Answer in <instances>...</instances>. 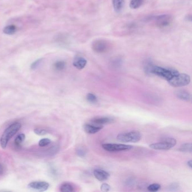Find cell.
Segmentation results:
<instances>
[{"instance_id":"obj_1","label":"cell","mask_w":192,"mask_h":192,"mask_svg":"<svg viewBox=\"0 0 192 192\" xmlns=\"http://www.w3.org/2000/svg\"><path fill=\"white\" fill-rule=\"evenodd\" d=\"M146 70L148 73L156 75L166 79L167 81L179 73L177 70L174 68H164L151 64L148 65L146 67Z\"/></svg>"},{"instance_id":"obj_2","label":"cell","mask_w":192,"mask_h":192,"mask_svg":"<svg viewBox=\"0 0 192 192\" xmlns=\"http://www.w3.org/2000/svg\"><path fill=\"white\" fill-rule=\"evenodd\" d=\"M21 127L22 125L20 123L15 122L9 126L4 131L0 139V145L2 148H6L9 140L21 129Z\"/></svg>"},{"instance_id":"obj_3","label":"cell","mask_w":192,"mask_h":192,"mask_svg":"<svg viewBox=\"0 0 192 192\" xmlns=\"http://www.w3.org/2000/svg\"><path fill=\"white\" fill-rule=\"evenodd\" d=\"M142 138V135L137 131H132L120 133L117 136V139L122 143H137Z\"/></svg>"},{"instance_id":"obj_4","label":"cell","mask_w":192,"mask_h":192,"mask_svg":"<svg viewBox=\"0 0 192 192\" xmlns=\"http://www.w3.org/2000/svg\"><path fill=\"white\" fill-rule=\"evenodd\" d=\"M177 144L176 140L172 137H167L162 140L160 142L151 144L149 147L152 149L157 151H166L169 150Z\"/></svg>"},{"instance_id":"obj_5","label":"cell","mask_w":192,"mask_h":192,"mask_svg":"<svg viewBox=\"0 0 192 192\" xmlns=\"http://www.w3.org/2000/svg\"><path fill=\"white\" fill-rule=\"evenodd\" d=\"M170 85L172 87H180L187 86L190 82V76L185 73H179L168 81Z\"/></svg>"},{"instance_id":"obj_6","label":"cell","mask_w":192,"mask_h":192,"mask_svg":"<svg viewBox=\"0 0 192 192\" xmlns=\"http://www.w3.org/2000/svg\"><path fill=\"white\" fill-rule=\"evenodd\" d=\"M102 148L107 151L114 152L130 150L132 148V146L123 144H104L102 145Z\"/></svg>"},{"instance_id":"obj_7","label":"cell","mask_w":192,"mask_h":192,"mask_svg":"<svg viewBox=\"0 0 192 192\" xmlns=\"http://www.w3.org/2000/svg\"><path fill=\"white\" fill-rule=\"evenodd\" d=\"M157 26L161 28H165L170 26L172 22L171 16L170 15H162L154 19Z\"/></svg>"},{"instance_id":"obj_8","label":"cell","mask_w":192,"mask_h":192,"mask_svg":"<svg viewBox=\"0 0 192 192\" xmlns=\"http://www.w3.org/2000/svg\"><path fill=\"white\" fill-rule=\"evenodd\" d=\"M92 49L97 53H104L107 51L109 49V44L103 40H97L93 42Z\"/></svg>"},{"instance_id":"obj_9","label":"cell","mask_w":192,"mask_h":192,"mask_svg":"<svg viewBox=\"0 0 192 192\" xmlns=\"http://www.w3.org/2000/svg\"><path fill=\"white\" fill-rule=\"evenodd\" d=\"M49 186V184L46 181H33L28 184V187L29 189L44 192L48 189Z\"/></svg>"},{"instance_id":"obj_10","label":"cell","mask_w":192,"mask_h":192,"mask_svg":"<svg viewBox=\"0 0 192 192\" xmlns=\"http://www.w3.org/2000/svg\"><path fill=\"white\" fill-rule=\"evenodd\" d=\"M94 175L96 179L100 181L107 180L110 176L108 172L102 169H95L94 171Z\"/></svg>"},{"instance_id":"obj_11","label":"cell","mask_w":192,"mask_h":192,"mask_svg":"<svg viewBox=\"0 0 192 192\" xmlns=\"http://www.w3.org/2000/svg\"><path fill=\"white\" fill-rule=\"evenodd\" d=\"M84 130L89 134H94L98 132L103 128L102 126L96 125L93 123H86L84 126Z\"/></svg>"},{"instance_id":"obj_12","label":"cell","mask_w":192,"mask_h":192,"mask_svg":"<svg viewBox=\"0 0 192 192\" xmlns=\"http://www.w3.org/2000/svg\"><path fill=\"white\" fill-rule=\"evenodd\" d=\"M113 121V119L109 117H98L90 121L91 123L96 125L102 126L110 123Z\"/></svg>"},{"instance_id":"obj_13","label":"cell","mask_w":192,"mask_h":192,"mask_svg":"<svg viewBox=\"0 0 192 192\" xmlns=\"http://www.w3.org/2000/svg\"><path fill=\"white\" fill-rule=\"evenodd\" d=\"M175 94L178 99H181V100L185 101V102H190L191 101V99H192L191 95H190V94L189 93V92H188L186 91L183 90H177L175 93Z\"/></svg>"},{"instance_id":"obj_14","label":"cell","mask_w":192,"mask_h":192,"mask_svg":"<svg viewBox=\"0 0 192 192\" xmlns=\"http://www.w3.org/2000/svg\"><path fill=\"white\" fill-rule=\"evenodd\" d=\"M87 64V60L83 57L77 56L73 60V64L74 67H76L78 70L84 69Z\"/></svg>"},{"instance_id":"obj_15","label":"cell","mask_w":192,"mask_h":192,"mask_svg":"<svg viewBox=\"0 0 192 192\" xmlns=\"http://www.w3.org/2000/svg\"><path fill=\"white\" fill-rule=\"evenodd\" d=\"M124 0H112L114 10L117 12H119L122 10L124 6Z\"/></svg>"},{"instance_id":"obj_16","label":"cell","mask_w":192,"mask_h":192,"mask_svg":"<svg viewBox=\"0 0 192 192\" xmlns=\"http://www.w3.org/2000/svg\"><path fill=\"white\" fill-rule=\"evenodd\" d=\"M60 190L63 192H71L74 191V189L71 184L64 183L61 184L60 188Z\"/></svg>"},{"instance_id":"obj_17","label":"cell","mask_w":192,"mask_h":192,"mask_svg":"<svg viewBox=\"0 0 192 192\" xmlns=\"http://www.w3.org/2000/svg\"><path fill=\"white\" fill-rule=\"evenodd\" d=\"M16 31H17V27L14 25H10L8 26H6L3 29V33L6 35H13Z\"/></svg>"},{"instance_id":"obj_18","label":"cell","mask_w":192,"mask_h":192,"mask_svg":"<svg viewBox=\"0 0 192 192\" xmlns=\"http://www.w3.org/2000/svg\"><path fill=\"white\" fill-rule=\"evenodd\" d=\"M144 0H131L130 6L131 9H137L143 4Z\"/></svg>"},{"instance_id":"obj_19","label":"cell","mask_w":192,"mask_h":192,"mask_svg":"<svg viewBox=\"0 0 192 192\" xmlns=\"http://www.w3.org/2000/svg\"><path fill=\"white\" fill-rule=\"evenodd\" d=\"M192 145L190 143H185L181 146L179 150L184 152H192Z\"/></svg>"},{"instance_id":"obj_20","label":"cell","mask_w":192,"mask_h":192,"mask_svg":"<svg viewBox=\"0 0 192 192\" xmlns=\"http://www.w3.org/2000/svg\"><path fill=\"white\" fill-rule=\"evenodd\" d=\"M26 139V136L24 134H19L15 139V144L17 146H20L21 144L23 143L24 140Z\"/></svg>"},{"instance_id":"obj_21","label":"cell","mask_w":192,"mask_h":192,"mask_svg":"<svg viewBox=\"0 0 192 192\" xmlns=\"http://www.w3.org/2000/svg\"><path fill=\"white\" fill-rule=\"evenodd\" d=\"M54 68L56 70L58 71H61L63 70H64L66 66L65 63L63 61H58L56 62L54 64Z\"/></svg>"},{"instance_id":"obj_22","label":"cell","mask_w":192,"mask_h":192,"mask_svg":"<svg viewBox=\"0 0 192 192\" xmlns=\"http://www.w3.org/2000/svg\"><path fill=\"white\" fill-rule=\"evenodd\" d=\"M87 101L91 104H95L98 102V98L94 94L89 93L86 96Z\"/></svg>"},{"instance_id":"obj_23","label":"cell","mask_w":192,"mask_h":192,"mask_svg":"<svg viewBox=\"0 0 192 192\" xmlns=\"http://www.w3.org/2000/svg\"><path fill=\"white\" fill-rule=\"evenodd\" d=\"M161 186L159 184L154 183L149 185L148 186L147 189L150 192H157V191H158L161 189Z\"/></svg>"},{"instance_id":"obj_24","label":"cell","mask_w":192,"mask_h":192,"mask_svg":"<svg viewBox=\"0 0 192 192\" xmlns=\"http://www.w3.org/2000/svg\"><path fill=\"white\" fill-rule=\"evenodd\" d=\"M76 154L79 156V157H83L85 156V155L86 154V150L84 148L81 147V146H79L77 147L76 149Z\"/></svg>"},{"instance_id":"obj_25","label":"cell","mask_w":192,"mask_h":192,"mask_svg":"<svg viewBox=\"0 0 192 192\" xmlns=\"http://www.w3.org/2000/svg\"><path fill=\"white\" fill-rule=\"evenodd\" d=\"M51 143V140L49 139H41L39 143H38V145L40 146V147H44V146H46L48 145H49Z\"/></svg>"},{"instance_id":"obj_26","label":"cell","mask_w":192,"mask_h":192,"mask_svg":"<svg viewBox=\"0 0 192 192\" xmlns=\"http://www.w3.org/2000/svg\"><path fill=\"white\" fill-rule=\"evenodd\" d=\"M179 185L176 183H173L171 184L169 187L167 188L168 190L169 191H177L179 190Z\"/></svg>"},{"instance_id":"obj_27","label":"cell","mask_w":192,"mask_h":192,"mask_svg":"<svg viewBox=\"0 0 192 192\" xmlns=\"http://www.w3.org/2000/svg\"><path fill=\"white\" fill-rule=\"evenodd\" d=\"M34 132L35 134L38 135H44L48 132L46 129L41 128H35L34 130Z\"/></svg>"},{"instance_id":"obj_28","label":"cell","mask_w":192,"mask_h":192,"mask_svg":"<svg viewBox=\"0 0 192 192\" xmlns=\"http://www.w3.org/2000/svg\"><path fill=\"white\" fill-rule=\"evenodd\" d=\"M100 189H101V190L103 191V192H108L111 189V186H110L109 185H108V184H103L101 186H100Z\"/></svg>"},{"instance_id":"obj_29","label":"cell","mask_w":192,"mask_h":192,"mask_svg":"<svg viewBox=\"0 0 192 192\" xmlns=\"http://www.w3.org/2000/svg\"><path fill=\"white\" fill-rule=\"evenodd\" d=\"M41 61H42L41 59H39L38 60L35 61V62H34L33 63H32V65H31V68H32V69H35V68H36L38 67V65H40Z\"/></svg>"},{"instance_id":"obj_30","label":"cell","mask_w":192,"mask_h":192,"mask_svg":"<svg viewBox=\"0 0 192 192\" xmlns=\"http://www.w3.org/2000/svg\"><path fill=\"white\" fill-rule=\"evenodd\" d=\"M5 172V167L2 164L0 163V175L3 174Z\"/></svg>"},{"instance_id":"obj_31","label":"cell","mask_w":192,"mask_h":192,"mask_svg":"<svg viewBox=\"0 0 192 192\" xmlns=\"http://www.w3.org/2000/svg\"><path fill=\"white\" fill-rule=\"evenodd\" d=\"M187 165H188V166H189V167H190V169H192V160H189V161H188V162H187Z\"/></svg>"}]
</instances>
